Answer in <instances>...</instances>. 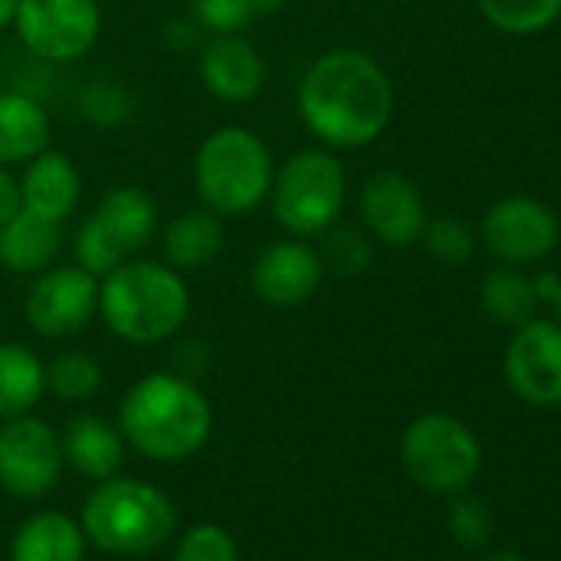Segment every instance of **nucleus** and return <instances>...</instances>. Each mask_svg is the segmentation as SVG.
Masks as SVG:
<instances>
[{
    "mask_svg": "<svg viewBox=\"0 0 561 561\" xmlns=\"http://www.w3.org/2000/svg\"><path fill=\"white\" fill-rule=\"evenodd\" d=\"M305 126L334 149L370 146L393 116V87L383 67L360 50L318 57L298 90Z\"/></svg>",
    "mask_w": 561,
    "mask_h": 561,
    "instance_id": "nucleus-1",
    "label": "nucleus"
},
{
    "mask_svg": "<svg viewBox=\"0 0 561 561\" xmlns=\"http://www.w3.org/2000/svg\"><path fill=\"white\" fill-rule=\"evenodd\" d=\"M119 423L123 436L142 456L179 462L208 443L211 407L192 380L175 374H149L126 393Z\"/></svg>",
    "mask_w": 561,
    "mask_h": 561,
    "instance_id": "nucleus-2",
    "label": "nucleus"
},
{
    "mask_svg": "<svg viewBox=\"0 0 561 561\" xmlns=\"http://www.w3.org/2000/svg\"><path fill=\"white\" fill-rule=\"evenodd\" d=\"M188 288L175 267L123 261L100 280V314L129 344H162L188 321Z\"/></svg>",
    "mask_w": 561,
    "mask_h": 561,
    "instance_id": "nucleus-3",
    "label": "nucleus"
},
{
    "mask_svg": "<svg viewBox=\"0 0 561 561\" xmlns=\"http://www.w3.org/2000/svg\"><path fill=\"white\" fill-rule=\"evenodd\" d=\"M274 165L267 146L244 126L215 129L195 156V185L215 215H248L271 192Z\"/></svg>",
    "mask_w": 561,
    "mask_h": 561,
    "instance_id": "nucleus-4",
    "label": "nucleus"
},
{
    "mask_svg": "<svg viewBox=\"0 0 561 561\" xmlns=\"http://www.w3.org/2000/svg\"><path fill=\"white\" fill-rule=\"evenodd\" d=\"M172 525L175 508L165 492L139 479H103L83 508L87 535L113 554H146L172 535Z\"/></svg>",
    "mask_w": 561,
    "mask_h": 561,
    "instance_id": "nucleus-5",
    "label": "nucleus"
},
{
    "mask_svg": "<svg viewBox=\"0 0 561 561\" xmlns=\"http://www.w3.org/2000/svg\"><path fill=\"white\" fill-rule=\"evenodd\" d=\"M347 202L344 165L324 149L295 152L271 179V208L280 228L298 238L324 234L337 225Z\"/></svg>",
    "mask_w": 561,
    "mask_h": 561,
    "instance_id": "nucleus-6",
    "label": "nucleus"
},
{
    "mask_svg": "<svg viewBox=\"0 0 561 561\" xmlns=\"http://www.w3.org/2000/svg\"><path fill=\"white\" fill-rule=\"evenodd\" d=\"M159 228V211L149 192L123 185L103 195L96 211L80 225L73 238V254L80 267L103 277L136 251H142Z\"/></svg>",
    "mask_w": 561,
    "mask_h": 561,
    "instance_id": "nucleus-7",
    "label": "nucleus"
},
{
    "mask_svg": "<svg viewBox=\"0 0 561 561\" xmlns=\"http://www.w3.org/2000/svg\"><path fill=\"white\" fill-rule=\"evenodd\" d=\"M400 459L423 489L459 492L476 479L482 466V446L462 420L426 413L407 426L400 439Z\"/></svg>",
    "mask_w": 561,
    "mask_h": 561,
    "instance_id": "nucleus-8",
    "label": "nucleus"
},
{
    "mask_svg": "<svg viewBox=\"0 0 561 561\" xmlns=\"http://www.w3.org/2000/svg\"><path fill=\"white\" fill-rule=\"evenodd\" d=\"M24 47L44 60H80L100 37L96 0H18L14 14Z\"/></svg>",
    "mask_w": 561,
    "mask_h": 561,
    "instance_id": "nucleus-9",
    "label": "nucleus"
},
{
    "mask_svg": "<svg viewBox=\"0 0 561 561\" xmlns=\"http://www.w3.org/2000/svg\"><path fill=\"white\" fill-rule=\"evenodd\" d=\"M100 311V277L87 267H47L27 291L24 314L41 337H73Z\"/></svg>",
    "mask_w": 561,
    "mask_h": 561,
    "instance_id": "nucleus-10",
    "label": "nucleus"
},
{
    "mask_svg": "<svg viewBox=\"0 0 561 561\" xmlns=\"http://www.w3.org/2000/svg\"><path fill=\"white\" fill-rule=\"evenodd\" d=\"M64 446L57 433L34 420L14 416L0 430V485L18 499H37L60 479Z\"/></svg>",
    "mask_w": 561,
    "mask_h": 561,
    "instance_id": "nucleus-11",
    "label": "nucleus"
},
{
    "mask_svg": "<svg viewBox=\"0 0 561 561\" xmlns=\"http://www.w3.org/2000/svg\"><path fill=\"white\" fill-rule=\"evenodd\" d=\"M508 387L531 407L561 403V324L528 321L515 328V337L505 351Z\"/></svg>",
    "mask_w": 561,
    "mask_h": 561,
    "instance_id": "nucleus-12",
    "label": "nucleus"
},
{
    "mask_svg": "<svg viewBox=\"0 0 561 561\" xmlns=\"http://www.w3.org/2000/svg\"><path fill=\"white\" fill-rule=\"evenodd\" d=\"M482 241L508 264H531L558 244V218L535 198H505L485 211Z\"/></svg>",
    "mask_w": 561,
    "mask_h": 561,
    "instance_id": "nucleus-13",
    "label": "nucleus"
},
{
    "mask_svg": "<svg viewBox=\"0 0 561 561\" xmlns=\"http://www.w3.org/2000/svg\"><path fill=\"white\" fill-rule=\"evenodd\" d=\"M324 277L321 254L305 241H274L267 244L254 267H251V288L264 305L274 308H298L314 298Z\"/></svg>",
    "mask_w": 561,
    "mask_h": 561,
    "instance_id": "nucleus-14",
    "label": "nucleus"
},
{
    "mask_svg": "<svg viewBox=\"0 0 561 561\" xmlns=\"http://www.w3.org/2000/svg\"><path fill=\"white\" fill-rule=\"evenodd\" d=\"M360 215L374 238L390 248H407L423 238L426 202L413 179L400 172H377L360 192Z\"/></svg>",
    "mask_w": 561,
    "mask_h": 561,
    "instance_id": "nucleus-15",
    "label": "nucleus"
},
{
    "mask_svg": "<svg viewBox=\"0 0 561 561\" xmlns=\"http://www.w3.org/2000/svg\"><path fill=\"white\" fill-rule=\"evenodd\" d=\"M202 83L225 103H248L264 87V60L241 34H215L198 64Z\"/></svg>",
    "mask_w": 561,
    "mask_h": 561,
    "instance_id": "nucleus-16",
    "label": "nucleus"
},
{
    "mask_svg": "<svg viewBox=\"0 0 561 561\" xmlns=\"http://www.w3.org/2000/svg\"><path fill=\"white\" fill-rule=\"evenodd\" d=\"M80 202V172L67 152L44 149L31 159L21 182V208L44 215L50 221H64L73 215Z\"/></svg>",
    "mask_w": 561,
    "mask_h": 561,
    "instance_id": "nucleus-17",
    "label": "nucleus"
},
{
    "mask_svg": "<svg viewBox=\"0 0 561 561\" xmlns=\"http://www.w3.org/2000/svg\"><path fill=\"white\" fill-rule=\"evenodd\" d=\"M64 248V221H50L27 208H18L11 221L0 225V264L14 274L47 271Z\"/></svg>",
    "mask_w": 561,
    "mask_h": 561,
    "instance_id": "nucleus-18",
    "label": "nucleus"
},
{
    "mask_svg": "<svg viewBox=\"0 0 561 561\" xmlns=\"http://www.w3.org/2000/svg\"><path fill=\"white\" fill-rule=\"evenodd\" d=\"M44 149H50L47 110L27 93H0V165L31 162Z\"/></svg>",
    "mask_w": 561,
    "mask_h": 561,
    "instance_id": "nucleus-19",
    "label": "nucleus"
},
{
    "mask_svg": "<svg viewBox=\"0 0 561 561\" xmlns=\"http://www.w3.org/2000/svg\"><path fill=\"white\" fill-rule=\"evenodd\" d=\"M225 244L221 215L211 208H188L165 228V254L179 271H198L218 257Z\"/></svg>",
    "mask_w": 561,
    "mask_h": 561,
    "instance_id": "nucleus-20",
    "label": "nucleus"
},
{
    "mask_svg": "<svg viewBox=\"0 0 561 561\" xmlns=\"http://www.w3.org/2000/svg\"><path fill=\"white\" fill-rule=\"evenodd\" d=\"M47 390V367L24 344H0V420L24 416Z\"/></svg>",
    "mask_w": 561,
    "mask_h": 561,
    "instance_id": "nucleus-21",
    "label": "nucleus"
},
{
    "mask_svg": "<svg viewBox=\"0 0 561 561\" xmlns=\"http://www.w3.org/2000/svg\"><path fill=\"white\" fill-rule=\"evenodd\" d=\"M67 459L93 479H110L123 466V436L100 416H77L64 436Z\"/></svg>",
    "mask_w": 561,
    "mask_h": 561,
    "instance_id": "nucleus-22",
    "label": "nucleus"
},
{
    "mask_svg": "<svg viewBox=\"0 0 561 561\" xmlns=\"http://www.w3.org/2000/svg\"><path fill=\"white\" fill-rule=\"evenodd\" d=\"M14 561H83V531L60 512H41L18 531Z\"/></svg>",
    "mask_w": 561,
    "mask_h": 561,
    "instance_id": "nucleus-23",
    "label": "nucleus"
},
{
    "mask_svg": "<svg viewBox=\"0 0 561 561\" xmlns=\"http://www.w3.org/2000/svg\"><path fill=\"white\" fill-rule=\"evenodd\" d=\"M482 308L502 324H512V328L528 324L538 308L535 280H528L525 274H518L512 267L489 271L482 280Z\"/></svg>",
    "mask_w": 561,
    "mask_h": 561,
    "instance_id": "nucleus-24",
    "label": "nucleus"
},
{
    "mask_svg": "<svg viewBox=\"0 0 561 561\" xmlns=\"http://www.w3.org/2000/svg\"><path fill=\"white\" fill-rule=\"evenodd\" d=\"M479 11L495 31L525 37L545 31L561 14V0H479Z\"/></svg>",
    "mask_w": 561,
    "mask_h": 561,
    "instance_id": "nucleus-25",
    "label": "nucleus"
},
{
    "mask_svg": "<svg viewBox=\"0 0 561 561\" xmlns=\"http://www.w3.org/2000/svg\"><path fill=\"white\" fill-rule=\"evenodd\" d=\"M103 383V370L90 354L70 351L60 354L50 367H47V390H54L60 400H90Z\"/></svg>",
    "mask_w": 561,
    "mask_h": 561,
    "instance_id": "nucleus-26",
    "label": "nucleus"
},
{
    "mask_svg": "<svg viewBox=\"0 0 561 561\" xmlns=\"http://www.w3.org/2000/svg\"><path fill=\"white\" fill-rule=\"evenodd\" d=\"M285 0H198V24L211 34H238L251 21L280 11Z\"/></svg>",
    "mask_w": 561,
    "mask_h": 561,
    "instance_id": "nucleus-27",
    "label": "nucleus"
},
{
    "mask_svg": "<svg viewBox=\"0 0 561 561\" xmlns=\"http://www.w3.org/2000/svg\"><path fill=\"white\" fill-rule=\"evenodd\" d=\"M423 238H426V248L436 261L443 264H462L476 241H472V231L459 221V218H439V221H430L423 228Z\"/></svg>",
    "mask_w": 561,
    "mask_h": 561,
    "instance_id": "nucleus-28",
    "label": "nucleus"
},
{
    "mask_svg": "<svg viewBox=\"0 0 561 561\" xmlns=\"http://www.w3.org/2000/svg\"><path fill=\"white\" fill-rule=\"evenodd\" d=\"M175 561H238L231 535L218 525H195L175 551Z\"/></svg>",
    "mask_w": 561,
    "mask_h": 561,
    "instance_id": "nucleus-29",
    "label": "nucleus"
},
{
    "mask_svg": "<svg viewBox=\"0 0 561 561\" xmlns=\"http://www.w3.org/2000/svg\"><path fill=\"white\" fill-rule=\"evenodd\" d=\"M449 531L459 545L466 548H482L492 538V515L489 508L472 499V495H459L449 508Z\"/></svg>",
    "mask_w": 561,
    "mask_h": 561,
    "instance_id": "nucleus-30",
    "label": "nucleus"
},
{
    "mask_svg": "<svg viewBox=\"0 0 561 561\" xmlns=\"http://www.w3.org/2000/svg\"><path fill=\"white\" fill-rule=\"evenodd\" d=\"M328 261L341 274H357L370 264V244L357 228H337L328 244Z\"/></svg>",
    "mask_w": 561,
    "mask_h": 561,
    "instance_id": "nucleus-31",
    "label": "nucleus"
},
{
    "mask_svg": "<svg viewBox=\"0 0 561 561\" xmlns=\"http://www.w3.org/2000/svg\"><path fill=\"white\" fill-rule=\"evenodd\" d=\"M21 208V185L4 172V165H0V225L11 221Z\"/></svg>",
    "mask_w": 561,
    "mask_h": 561,
    "instance_id": "nucleus-32",
    "label": "nucleus"
},
{
    "mask_svg": "<svg viewBox=\"0 0 561 561\" xmlns=\"http://www.w3.org/2000/svg\"><path fill=\"white\" fill-rule=\"evenodd\" d=\"M14 14H18V0H0V31L14 24Z\"/></svg>",
    "mask_w": 561,
    "mask_h": 561,
    "instance_id": "nucleus-33",
    "label": "nucleus"
},
{
    "mask_svg": "<svg viewBox=\"0 0 561 561\" xmlns=\"http://www.w3.org/2000/svg\"><path fill=\"white\" fill-rule=\"evenodd\" d=\"M482 561H525V558H518L515 551H495V554H489Z\"/></svg>",
    "mask_w": 561,
    "mask_h": 561,
    "instance_id": "nucleus-34",
    "label": "nucleus"
},
{
    "mask_svg": "<svg viewBox=\"0 0 561 561\" xmlns=\"http://www.w3.org/2000/svg\"><path fill=\"white\" fill-rule=\"evenodd\" d=\"M554 311H558V321H561V288H558V295H554Z\"/></svg>",
    "mask_w": 561,
    "mask_h": 561,
    "instance_id": "nucleus-35",
    "label": "nucleus"
}]
</instances>
